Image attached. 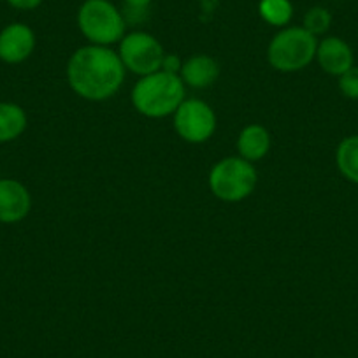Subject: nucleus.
I'll list each match as a JSON object with an SVG mask.
<instances>
[{
  "instance_id": "20",
  "label": "nucleus",
  "mask_w": 358,
  "mask_h": 358,
  "mask_svg": "<svg viewBox=\"0 0 358 358\" xmlns=\"http://www.w3.org/2000/svg\"><path fill=\"white\" fill-rule=\"evenodd\" d=\"M6 2L16 11H34V9L41 8L44 0H6Z\"/></svg>"
},
{
  "instance_id": "12",
  "label": "nucleus",
  "mask_w": 358,
  "mask_h": 358,
  "mask_svg": "<svg viewBox=\"0 0 358 358\" xmlns=\"http://www.w3.org/2000/svg\"><path fill=\"white\" fill-rule=\"evenodd\" d=\"M236 146L241 158L255 164V162H260L262 158L267 157L271 146H273V139H271V134L264 125L250 123L239 132Z\"/></svg>"
},
{
  "instance_id": "18",
  "label": "nucleus",
  "mask_w": 358,
  "mask_h": 358,
  "mask_svg": "<svg viewBox=\"0 0 358 358\" xmlns=\"http://www.w3.org/2000/svg\"><path fill=\"white\" fill-rule=\"evenodd\" d=\"M151 2H153V0H123V6H125V8H123L122 11L127 20V25H129V23L143 22V16H146Z\"/></svg>"
},
{
  "instance_id": "11",
  "label": "nucleus",
  "mask_w": 358,
  "mask_h": 358,
  "mask_svg": "<svg viewBox=\"0 0 358 358\" xmlns=\"http://www.w3.org/2000/svg\"><path fill=\"white\" fill-rule=\"evenodd\" d=\"M220 64L209 55H194V57L183 60L181 67V79L187 88L206 90L215 85L220 78Z\"/></svg>"
},
{
  "instance_id": "8",
  "label": "nucleus",
  "mask_w": 358,
  "mask_h": 358,
  "mask_svg": "<svg viewBox=\"0 0 358 358\" xmlns=\"http://www.w3.org/2000/svg\"><path fill=\"white\" fill-rule=\"evenodd\" d=\"M36 46V32L27 23L13 22L0 30V62L4 64H23L32 57Z\"/></svg>"
},
{
  "instance_id": "7",
  "label": "nucleus",
  "mask_w": 358,
  "mask_h": 358,
  "mask_svg": "<svg viewBox=\"0 0 358 358\" xmlns=\"http://www.w3.org/2000/svg\"><path fill=\"white\" fill-rule=\"evenodd\" d=\"M216 113L202 99H185L172 115V127L181 141L188 144H204L215 136Z\"/></svg>"
},
{
  "instance_id": "10",
  "label": "nucleus",
  "mask_w": 358,
  "mask_h": 358,
  "mask_svg": "<svg viewBox=\"0 0 358 358\" xmlns=\"http://www.w3.org/2000/svg\"><path fill=\"white\" fill-rule=\"evenodd\" d=\"M316 64L329 76H343L355 65V53L350 44L337 36H325L318 39Z\"/></svg>"
},
{
  "instance_id": "13",
  "label": "nucleus",
  "mask_w": 358,
  "mask_h": 358,
  "mask_svg": "<svg viewBox=\"0 0 358 358\" xmlns=\"http://www.w3.org/2000/svg\"><path fill=\"white\" fill-rule=\"evenodd\" d=\"M29 127L27 111L16 102H0V144L20 139Z\"/></svg>"
},
{
  "instance_id": "4",
  "label": "nucleus",
  "mask_w": 358,
  "mask_h": 358,
  "mask_svg": "<svg viewBox=\"0 0 358 358\" xmlns=\"http://www.w3.org/2000/svg\"><path fill=\"white\" fill-rule=\"evenodd\" d=\"M316 48L318 37L302 25H288L278 30L268 43L267 62L274 71L283 74L304 71L315 62Z\"/></svg>"
},
{
  "instance_id": "2",
  "label": "nucleus",
  "mask_w": 358,
  "mask_h": 358,
  "mask_svg": "<svg viewBox=\"0 0 358 358\" xmlns=\"http://www.w3.org/2000/svg\"><path fill=\"white\" fill-rule=\"evenodd\" d=\"M187 99V86L178 74L157 71L137 79L130 92L134 109L144 118L162 120L172 116Z\"/></svg>"
},
{
  "instance_id": "17",
  "label": "nucleus",
  "mask_w": 358,
  "mask_h": 358,
  "mask_svg": "<svg viewBox=\"0 0 358 358\" xmlns=\"http://www.w3.org/2000/svg\"><path fill=\"white\" fill-rule=\"evenodd\" d=\"M339 92L350 101H358V65L339 76Z\"/></svg>"
},
{
  "instance_id": "19",
  "label": "nucleus",
  "mask_w": 358,
  "mask_h": 358,
  "mask_svg": "<svg viewBox=\"0 0 358 358\" xmlns=\"http://www.w3.org/2000/svg\"><path fill=\"white\" fill-rule=\"evenodd\" d=\"M183 67V60L174 53H165L164 62H162V71L169 72V74H178L181 72Z\"/></svg>"
},
{
  "instance_id": "3",
  "label": "nucleus",
  "mask_w": 358,
  "mask_h": 358,
  "mask_svg": "<svg viewBox=\"0 0 358 358\" xmlns=\"http://www.w3.org/2000/svg\"><path fill=\"white\" fill-rule=\"evenodd\" d=\"M76 23L88 44L115 46L127 34V20L123 11L111 0H83Z\"/></svg>"
},
{
  "instance_id": "5",
  "label": "nucleus",
  "mask_w": 358,
  "mask_h": 358,
  "mask_svg": "<svg viewBox=\"0 0 358 358\" xmlns=\"http://www.w3.org/2000/svg\"><path fill=\"white\" fill-rule=\"evenodd\" d=\"M258 172L251 162L237 157H225L216 162L209 171L208 185L218 201L236 204L243 202L255 192Z\"/></svg>"
},
{
  "instance_id": "21",
  "label": "nucleus",
  "mask_w": 358,
  "mask_h": 358,
  "mask_svg": "<svg viewBox=\"0 0 358 358\" xmlns=\"http://www.w3.org/2000/svg\"><path fill=\"white\" fill-rule=\"evenodd\" d=\"M0 2H2V0H0Z\"/></svg>"
},
{
  "instance_id": "9",
  "label": "nucleus",
  "mask_w": 358,
  "mask_h": 358,
  "mask_svg": "<svg viewBox=\"0 0 358 358\" xmlns=\"http://www.w3.org/2000/svg\"><path fill=\"white\" fill-rule=\"evenodd\" d=\"M32 211V194L15 178H0V223L16 225Z\"/></svg>"
},
{
  "instance_id": "16",
  "label": "nucleus",
  "mask_w": 358,
  "mask_h": 358,
  "mask_svg": "<svg viewBox=\"0 0 358 358\" xmlns=\"http://www.w3.org/2000/svg\"><path fill=\"white\" fill-rule=\"evenodd\" d=\"M332 13L323 6H313L302 18V27L315 37H325L332 27Z\"/></svg>"
},
{
  "instance_id": "1",
  "label": "nucleus",
  "mask_w": 358,
  "mask_h": 358,
  "mask_svg": "<svg viewBox=\"0 0 358 358\" xmlns=\"http://www.w3.org/2000/svg\"><path fill=\"white\" fill-rule=\"evenodd\" d=\"M67 83L78 97L104 102L115 97L125 81L127 69L118 51L109 46L86 44L78 48L67 62Z\"/></svg>"
},
{
  "instance_id": "15",
  "label": "nucleus",
  "mask_w": 358,
  "mask_h": 358,
  "mask_svg": "<svg viewBox=\"0 0 358 358\" xmlns=\"http://www.w3.org/2000/svg\"><path fill=\"white\" fill-rule=\"evenodd\" d=\"M295 8L292 0H258V16L274 29H285L292 23Z\"/></svg>"
},
{
  "instance_id": "6",
  "label": "nucleus",
  "mask_w": 358,
  "mask_h": 358,
  "mask_svg": "<svg viewBox=\"0 0 358 358\" xmlns=\"http://www.w3.org/2000/svg\"><path fill=\"white\" fill-rule=\"evenodd\" d=\"M118 55L127 72L143 78V76L160 71L165 50L153 34L144 32V30H132V32H127L120 41Z\"/></svg>"
},
{
  "instance_id": "14",
  "label": "nucleus",
  "mask_w": 358,
  "mask_h": 358,
  "mask_svg": "<svg viewBox=\"0 0 358 358\" xmlns=\"http://www.w3.org/2000/svg\"><path fill=\"white\" fill-rule=\"evenodd\" d=\"M336 165L346 181L358 185V134L344 137L337 144Z\"/></svg>"
}]
</instances>
